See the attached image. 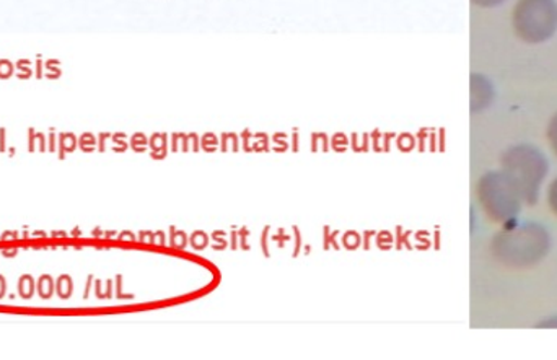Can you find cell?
Wrapping results in <instances>:
<instances>
[{
  "label": "cell",
  "instance_id": "6da1fadb",
  "mask_svg": "<svg viewBox=\"0 0 557 360\" xmlns=\"http://www.w3.org/2000/svg\"><path fill=\"white\" fill-rule=\"evenodd\" d=\"M553 237L549 228L535 221L503 225L491 240L494 260L510 270H530L552 253Z\"/></svg>",
  "mask_w": 557,
  "mask_h": 360
},
{
  "label": "cell",
  "instance_id": "7a4b0ae2",
  "mask_svg": "<svg viewBox=\"0 0 557 360\" xmlns=\"http://www.w3.org/2000/svg\"><path fill=\"white\" fill-rule=\"evenodd\" d=\"M500 170L512 179L522 196L523 204L535 206L548 178V157L533 144H513L500 156Z\"/></svg>",
  "mask_w": 557,
  "mask_h": 360
},
{
  "label": "cell",
  "instance_id": "3957f363",
  "mask_svg": "<svg viewBox=\"0 0 557 360\" xmlns=\"http://www.w3.org/2000/svg\"><path fill=\"white\" fill-rule=\"evenodd\" d=\"M476 199L484 214L494 224L507 225L519 221L523 206L522 196L503 170H490L478 179Z\"/></svg>",
  "mask_w": 557,
  "mask_h": 360
},
{
  "label": "cell",
  "instance_id": "277c9868",
  "mask_svg": "<svg viewBox=\"0 0 557 360\" xmlns=\"http://www.w3.org/2000/svg\"><path fill=\"white\" fill-rule=\"evenodd\" d=\"M517 38L527 45H542L557 33V0H517L512 10Z\"/></svg>",
  "mask_w": 557,
  "mask_h": 360
},
{
  "label": "cell",
  "instance_id": "5b68a950",
  "mask_svg": "<svg viewBox=\"0 0 557 360\" xmlns=\"http://www.w3.org/2000/svg\"><path fill=\"white\" fill-rule=\"evenodd\" d=\"M470 87L471 111L473 113H481V111L493 107L494 101H496V87H494L490 77L474 72V74H471Z\"/></svg>",
  "mask_w": 557,
  "mask_h": 360
},
{
  "label": "cell",
  "instance_id": "8992f818",
  "mask_svg": "<svg viewBox=\"0 0 557 360\" xmlns=\"http://www.w3.org/2000/svg\"><path fill=\"white\" fill-rule=\"evenodd\" d=\"M546 139H548L549 147H552L553 152L557 157V111L553 114L548 127H546Z\"/></svg>",
  "mask_w": 557,
  "mask_h": 360
},
{
  "label": "cell",
  "instance_id": "52a82bcc",
  "mask_svg": "<svg viewBox=\"0 0 557 360\" xmlns=\"http://www.w3.org/2000/svg\"><path fill=\"white\" fill-rule=\"evenodd\" d=\"M548 206L552 209L553 214L557 218V176L549 183L548 186Z\"/></svg>",
  "mask_w": 557,
  "mask_h": 360
},
{
  "label": "cell",
  "instance_id": "ba28073f",
  "mask_svg": "<svg viewBox=\"0 0 557 360\" xmlns=\"http://www.w3.org/2000/svg\"><path fill=\"white\" fill-rule=\"evenodd\" d=\"M471 2L481 9H494V7L503 5L506 0H471Z\"/></svg>",
  "mask_w": 557,
  "mask_h": 360
},
{
  "label": "cell",
  "instance_id": "9c48e42d",
  "mask_svg": "<svg viewBox=\"0 0 557 360\" xmlns=\"http://www.w3.org/2000/svg\"><path fill=\"white\" fill-rule=\"evenodd\" d=\"M536 328L557 330V315L548 316L536 325Z\"/></svg>",
  "mask_w": 557,
  "mask_h": 360
}]
</instances>
